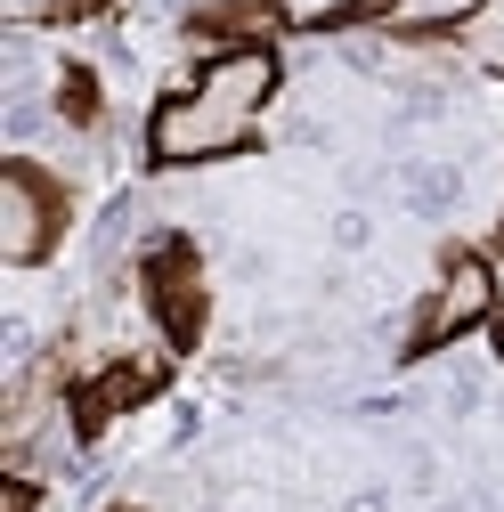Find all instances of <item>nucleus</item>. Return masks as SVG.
<instances>
[{
	"label": "nucleus",
	"mask_w": 504,
	"mask_h": 512,
	"mask_svg": "<svg viewBox=\"0 0 504 512\" xmlns=\"http://www.w3.org/2000/svg\"><path fill=\"white\" fill-rule=\"evenodd\" d=\"M285 90V57L277 41H228L212 49L187 82H171L147 106V163L155 171H196V163H228L261 139V114Z\"/></svg>",
	"instance_id": "nucleus-1"
},
{
	"label": "nucleus",
	"mask_w": 504,
	"mask_h": 512,
	"mask_svg": "<svg viewBox=\"0 0 504 512\" xmlns=\"http://www.w3.org/2000/svg\"><path fill=\"white\" fill-rule=\"evenodd\" d=\"M496 317H504V277H496V261H488L480 244H456L448 261H439V285H431L423 309H415L407 358H431V350H448V342L496 326Z\"/></svg>",
	"instance_id": "nucleus-2"
},
{
	"label": "nucleus",
	"mask_w": 504,
	"mask_h": 512,
	"mask_svg": "<svg viewBox=\"0 0 504 512\" xmlns=\"http://www.w3.org/2000/svg\"><path fill=\"white\" fill-rule=\"evenodd\" d=\"M66 220H74V196L49 163H33V155L0 163V261L9 269H41L66 244Z\"/></svg>",
	"instance_id": "nucleus-3"
},
{
	"label": "nucleus",
	"mask_w": 504,
	"mask_h": 512,
	"mask_svg": "<svg viewBox=\"0 0 504 512\" xmlns=\"http://www.w3.org/2000/svg\"><path fill=\"white\" fill-rule=\"evenodd\" d=\"M139 293H147V317L163 326L171 350H196L204 342V317H212V285H204V252L187 236H155L147 261H139Z\"/></svg>",
	"instance_id": "nucleus-4"
},
{
	"label": "nucleus",
	"mask_w": 504,
	"mask_h": 512,
	"mask_svg": "<svg viewBox=\"0 0 504 512\" xmlns=\"http://www.w3.org/2000/svg\"><path fill=\"white\" fill-rule=\"evenodd\" d=\"M147 391H155V366H106V374L90 382V391L74 399V423H82V431H106L122 407H139Z\"/></svg>",
	"instance_id": "nucleus-5"
},
{
	"label": "nucleus",
	"mask_w": 504,
	"mask_h": 512,
	"mask_svg": "<svg viewBox=\"0 0 504 512\" xmlns=\"http://www.w3.org/2000/svg\"><path fill=\"white\" fill-rule=\"evenodd\" d=\"M448 41L472 57L480 74H496V82H504V0H464V9L448 17Z\"/></svg>",
	"instance_id": "nucleus-6"
},
{
	"label": "nucleus",
	"mask_w": 504,
	"mask_h": 512,
	"mask_svg": "<svg viewBox=\"0 0 504 512\" xmlns=\"http://www.w3.org/2000/svg\"><path fill=\"white\" fill-rule=\"evenodd\" d=\"M196 33H212V49L228 41H277V0H220L196 17Z\"/></svg>",
	"instance_id": "nucleus-7"
},
{
	"label": "nucleus",
	"mask_w": 504,
	"mask_h": 512,
	"mask_svg": "<svg viewBox=\"0 0 504 512\" xmlns=\"http://www.w3.org/2000/svg\"><path fill=\"white\" fill-rule=\"evenodd\" d=\"M98 0H41V17H90Z\"/></svg>",
	"instance_id": "nucleus-8"
},
{
	"label": "nucleus",
	"mask_w": 504,
	"mask_h": 512,
	"mask_svg": "<svg viewBox=\"0 0 504 512\" xmlns=\"http://www.w3.org/2000/svg\"><path fill=\"white\" fill-rule=\"evenodd\" d=\"M488 334H496V358H504V317H496V326H488Z\"/></svg>",
	"instance_id": "nucleus-9"
},
{
	"label": "nucleus",
	"mask_w": 504,
	"mask_h": 512,
	"mask_svg": "<svg viewBox=\"0 0 504 512\" xmlns=\"http://www.w3.org/2000/svg\"><path fill=\"white\" fill-rule=\"evenodd\" d=\"M106 512H139V504H106Z\"/></svg>",
	"instance_id": "nucleus-10"
},
{
	"label": "nucleus",
	"mask_w": 504,
	"mask_h": 512,
	"mask_svg": "<svg viewBox=\"0 0 504 512\" xmlns=\"http://www.w3.org/2000/svg\"><path fill=\"white\" fill-rule=\"evenodd\" d=\"M496 236H504V220H496Z\"/></svg>",
	"instance_id": "nucleus-11"
}]
</instances>
